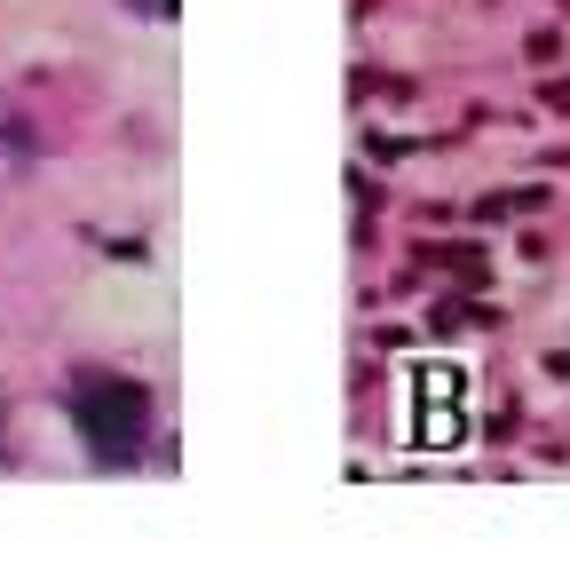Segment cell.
<instances>
[{
  "label": "cell",
  "mask_w": 570,
  "mask_h": 563,
  "mask_svg": "<svg viewBox=\"0 0 570 563\" xmlns=\"http://www.w3.org/2000/svg\"><path fill=\"white\" fill-rule=\"evenodd\" d=\"M32 159H40V127H32V111L0 96V183L32 175Z\"/></svg>",
  "instance_id": "2"
},
{
  "label": "cell",
  "mask_w": 570,
  "mask_h": 563,
  "mask_svg": "<svg viewBox=\"0 0 570 563\" xmlns=\"http://www.w3.org/2000/svg\"><path fill=\"white\" fill-rule=\"evenodd\" d=\"M71 420H80V445L104 468H127V460H142V445H151V397H142L135 381H111V373L80 389Z\"/></svg>",
  "instance_id": "1"
},
{
  "label": "cell",
  "mask_w": 570,
  "mask_h": 563,
  "mask_svg": "<svg viewBox=\"0 0 570 563\" xmlns=\"http://www.w3.org/2000/svg\"><path fill=\"white\" fill-rule=\"evenodd\" d=\"M127 9H142V17H167V9H175V0H127Z\"/></svg>",
  "instance_id": "3"
}]
</instances>
